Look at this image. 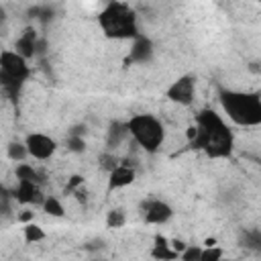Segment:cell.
<instances>
[{
	"instance_id": "1",
	"label": "cell",
	"mask_w": 261,
	"mask_h": 261,
	"mask_svg": "<svg viewBox=\"0 0 261 261\" xmlns=\"http://www.w3.org/2000/svg\"><path fill=\"white\" fill-rule=\"evenodd\" d=\"M186 137L192 149L204 151L210 159H224L234 147L232 130L222 114L212 108H204L196 114V122L188 128Z\"/></svg>"
},
{
	"instance_id": "2",
	"label": "cell",
	"mask_w": 261,
	"mask_h": 261,
	"mask_svg": "<svg viewBox=\"0 0 261 261\" xmlns=\"http://www.w3.org/2000/svg\"><path fill=\"white\" fill-rule=\"evenodd\" d=\"M218 102H220L224 116L232 124L247 126V128H255L261 124V96H259V92L220 88Z\"/></svg>"
},
{
	"instance_id": "3",
	"label": "cell",
	"mask_w": 261,
	"mask_h": 261,
	"mask_svg": "<svg viewBox=\"0 0 261 261\" xmlns=\"http://www.w3.org/2000/svg\"><path fill=\"white\" fill-rule=\"evenodd\" d=\"M98 27L104 37L114 41H133L137 35H141L135 10L120 0H110L98 12Z\"/></svg>"
},
{
	"instance_id": "4",
	"label": "cell",
	"mask_w": 261,
	"mask_h": 261,
	"mask_svg": "<svg viewBox=\"0 0 261 261\" xmlns=\"http://www.w3.org/2000/svg\"><path fill=\"white\" fill-rule=\"evenodd\" d=\"M124 124H126V130H128V139L141 151L153 155L165 145L167 133H165L163 122L155 114L139 112V114H133Z\"/></svg>"
},
{
	"instance_id": "5",
	"label": "cell",
	"mask_w": 261,
	"mask_h": 261,
	"mask_svg": "<svg viewBox=\"0 0 261 261\" xmlns=\"http://www.w3.org/2000/svg\"><path fill=\"white\" fill-rule=\"evenodd\" d=\"M165 98L177 106H192L196 100V77L192 73H184V75L175 77L167 86Z\"/></svg>"
},
{
	"instance_id": "6",
	"label": "cell",
	"mask_w": 261,
	"mask_h": 261,
	"mask_svg": "<svg viewBox=\"0 0 261 261\" xmlns=\"http://www.w3.org/2000/svg\"><path fill=\"white\" fill-rule=\"evenodd\" d=\"M0 71L20 84H24L31 77V65L29 59L16 53L14 49H2L0 51Z\"/></svg>"
},
{
	"instance_id": "7",
	"label": "cell",
	"mask_w": 261,
	"mask_h": 261,
	"mask_svg": "<svg viewBox=\"0 0 261 261\" xmlns=\"http://www.w3.org/2000/svg\"><path fill=\"white\" fill-rule=\"evenodd\" d=\"M22 143L27 147L29 157L37 159V161H49L57 151V141L51 135H45V133H39V130L29 133Z\"/></svg>"
},
{
	"instance_id": "8",
	"label": "cell",
	"mask_w": 261,
	"mask_h": 261,
	"mask_svg": "<svg viewBox=\"0 0 261 261\" xmlns=\"http://www.w3.org/2000/svg\"><path fill=\"white\" fill-rule=\"evenodd\" d=\"M12 198L24 206H41L45 194L39 181L33 179H16V188L12 190Z\"/></svg>"
},
{
	"instance_id": "9",
	"label": "cell",
	"mask_w": 261,
	"mask_h": 261,
	"mask_svg": "<svg viewBox=\"0 0 261 261\" xmlns=\"http://www.w3.org/2000/svg\"><path fill=\"white\" fill-rule=\"evenodd\" d=\"M141 212H143V218L147 224H165L173 216V208L167 202L157 200V198L145 200L141 206Z\"/></svg>"
},
{
	"instance_id": "10",
	"label": "cell",
	"mask_w": 261,
	"mask_h": 261,
	"mask_svg": "<svg viewBox=\"0 0 261 261\" xmlns=\"http://www.w3.org/2000/svg\"><path fill=\"white\" fill-rule=\"evenodd\" d=\"M135 179H137V169L128 161H120L112 171H108V188L110 190L128 188Z\"/></svg>"
},
{
	"instance_id": "11",
	"label": "cell",
	"mask_w": 261,
	"mask_h": 261,
	"mask_svg": "<svg viewBox=\"0 0 261 261\" xmlns=\"http://www.w3.org/2000/svg\"><path fill=\"white\" fill-rule=\"evenodd\" d=\"M153 57V43L143 37V35H137L130 43V51H128V61L130 63H147L149 59Z\"/></svg>"
},
{
	"instance_id": "12",
	"label": "cell",
	"mask_w": 261,
	"mask_h": 261,
	"mask_svg": "<svg viewBox=\"0 0 261 261\" xmlns=\"http://www.w3.org/2000/svg\"><path fill=\"white\" fill-rule=\"evenodd\" d=\"M35 47H37V33H35V29H24L22 33H20V37L16 39V43H14V51L16 53H20L22 57H27V59H33L35 57Z\"/></svg>"
},
{
	"instance_id": "13",
	"label": "cell",
	"mask_w": 261,
	"mask_h": 261,
	"mask_svg": "<svg viewBox=\"0 0 261 261\" xmlns=\"http://www.w3.org/2000/svg\"><path fill=\"white\" fill-rule=\"evenodd\" d=\"M126 139H128L126 124H124V122H118V120L112 122L110 128H108V139H106V143H108V151H114V149L120 147Z\"/></svg>"
},
{
	"instance_id": "14",
	"label": "cell",
	"mask_w": 261,
	"mask_h": 261,
	"mask_svg": "<svg viewBox=\"0 0 261 261\" xmlns=\"http://www.w3.org/2000/svg\"><path fill=\"white\" fill-rule=\"evenodd\" d=\"M151 257H155V259H177V253L169 247V241L165 237L157 234L155 237V245L151 249Z\"/></svg>"
},
{
	"instance_id": "15",
	"label": "cell",
	"mask_w": 261,
	"mask_h": 261,
	"mask_svg": "<svg viewBox=\"0 0 261 261\" xmlns=\"http://www.w3.org/2000/svg\"><path fill=\"white\" fill-rule=\"evenodd\" d=\"M41 208H43L45 214H49V216H53V218L65 216V206H63V202H61L59 198H55V196H45L43 202H41Z\"/></svg>"
},
{
	"instance_id": "16",
	"label": "cell",
	"mask_w": 261,
	"mask_h": 261,
	"mask_svg": "<svg viewBox=\"0 0 261 261\" xmlns=\"http://www.w3.org/2000/svg\"><path fill=\"white\" fill-rule=\"evenodd\" d=\"M22 237H24V243H29V245H35V243H41V241H45V230H43V226L41 224H37V222H24V226H22Z\"/></svg>"
},
{
	"instance_id": "17",
	"label": "cell",
	"mask_w": 261,
	"mask_h": 261,
	"mask_svg": "<svg viewBox=\"0 0 261 261\" xmlns=\"http://www.w3.org/2000/svg\"><path fill=\"white\" fill-rule=\"evenodd\" d=\"M6 157H8L10 161H14V163L24 161V159L29 157L24 143H20V141H10V143L6 145Z\"/></svg>"
},
{
	"instance_id": "18",
	"label": "cell",
	"mask_w": 261,
	"mask_h": 261,
	"mask_svg": "<svg viewBox=\"0 0 261 261\" xmlns=\"http://www.w3.org/2000/svg\"><path fill=\"white\" fill-rule=\"evenodd\" d=\"M14 175H16V179H33V181H39V184H41L39 171H37V169H35V167L31 165V163H24V161L16 163Z\"/></svg>"
},
{
	"instance_id": "19",
	"label": "cell",
	"mask_w": 261,
	"mask_h": 261,
	"mask_svg": "<svg viewBox=\"0 0 261 261\" xmlns=\"http://www.w3.org/2000/svg\"><path fill=\"white\" fill-rule=\"evenodd\" d=\"M126 224V212L122 208H112L106 214V226L108 228H122Z\"/></svg>"
},
{
	"instance_id": "20",
	"label": "cell",
	"mask_w": 261,
	"mask_h": 261,
	"mask_svg": "<svg viewBox=\"0 0 261 261\" xmlns=\"http://www.w3.org/2000/svg\"><path fill=\"white\" fill-rule=\"evenodd\" d=\"M120 161H122V159H120V157H118L114 151H106V153H102V155H100L98 165H100V167H102V169L108 173V171H112V169H114V167H116Z\"/></svg>"
},
{
	"instance_id": "21",
	"label": "cell",
	"mask_w": 261,
	"mask_h": 261,
	"mask_svg": "<svg viewBox=\"0 0 261 261\" xmlns=\"http://www.w3.org/2000/svg\"><path fill=\"white\" fill-rule=\"evenodd\" d=\"M224 257V251L218 245H204L200 253V261H220Z\"/></svg>"
},
{
	"instance_id": "22",
	"label": "cell",
	"mask_w": 261,
	"mask_h": 261,
	"mask_svg": "<svg viewBox=\"0 0 261 261\" xmlns=\"http://www.w3.org/2000/svg\"><path fill=\"white\" fill-rule=\"evenodd\" d=\"M65 145H67V151H71V153H84L86 151L84 135H77V133H69Z\"/></svg>"
},
{
	"instance_id": "23",
	"label": "cell",
	"mask_w": 261,
	"mask_h": 261,
	"mask_svg": "<svg viewBox=\"0 0 261 261\" xmlns=\"http://www.w3.org/2000/svg\"><path fill=\"white\" fill-rule=\"evenodd\" d=\"M200 253H202L200 245H186L184 251L177 255V259H181V261H200Z\"/></svg>"
},
{
	"instance_id": "24",
	"label": "cell",
	"mask_w": 261,
	"mask_h": 261,
	"mask_svg": "<svg viewBox=\"0 0 261 261\" xmlns=\"http://www.w3.org/2000/svg\"><path fill=\"white\" fill-rule=\"evenodd\" d=\"M80 186H84V177H82V175H71L65 188H67V192H73V190L80 188Z\"/></svg>"
},
{
	"instance_id": "25",
	"label": "cell",
	"mask_w": 261,
	"mask_h": 261,
	"mask_svg": "<svg viewBox=\"0 0 261 261\" xmlns=\"http://www.w3.org/2000/svg\"><path fill=\"white\" fill-rule=\"evenodd\" d=\"M33 216H35V212L31 210V208H24V210H20V214L16 216L20 222H31L33 220Z\"/></svg>"
},
{
	"instance_id": "26",
	"label": "cell",
	"mask_w": 261,
	"mask_h": 261,
	"mask_svg": "<svg viewBox=\"0 0 261 261\" xmlns=\"http://www.w3.org/2000/svg\"><path fill=\"white\" fill-rule=\"evenodd\" d=\"M6 198H8V194L4 192V188H2V184H0V210L4 208V200H6Z\"/></svg>"
},
{
	"instance_id": "27",
	"label": "cell",
	"mask_w": 261,
	"mask_h": 261,
	"mask_svg": "<svg viewBox=\"0 0 261 261\" xmlns=\"http://www.w3.org/2000/svg\"><path fill=\"white\" fill-rule=\"evenodd\" d=\"M0 224H2V218H0Z\"/></svg>"
}]
</instances>
